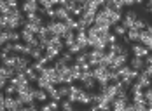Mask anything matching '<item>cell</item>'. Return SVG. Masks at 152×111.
I'll return each mask as SVG.
<instances>
[{"label":"cell","instance_id":"5","mask_svg":"<svg viewBox=\"0 0 152 111\" xmlns=\"http://www.w3.org/2000/svg\"><path fill=\"white\" fill-rule=\"evenodd\" d=\"M129 66L133 69H137V71H143L145 66H147V61L142 56H133V57H129Z\"/></svg>","mask_w":152,"mask_h":111},{"label":"cell","instance_id":"38","mask_svg":"<svg viewBox=\"0 0 152 111\" xmlns=\"http://www.w3.org/2000/svg\"><path fill=\"white\" fill-rule=\"evenodd\" d=\"M147 4H152V0H147Z\"/></svg>","mask_w":152,"mask_h":111},{"label":"cell","instance_id":"4","mask_svg":"<svg viewBox=\"0 0 152 111\" xmlns=\"http://www.w3.org/2000/svg\"><path fill=\"white\" fill-rule=\"evenodd\" d=\"M21 9H23L25 14L39 12V11H40V4H39V0H28V2H23V4H21Z\"/></svg>","mask_w":152,"mask_h":111},{"label":"cell","instance_id":"27","mask_svg":"<svg viewBox=\"0 0 152 111\" xmlns=\"http://www.w3.org/2000/svg\"><path fill=\"white\" fill-rule=\"evenodd\" d=\"M11 52H14V50H12V42L2 45V54H11Z\"/></svg>","mask_w":152,"mask_h":111},{"label":"cell","instance_id":"32","mask_svg":"<svg viewBox=\"0 0 152 111\" xmlns=\"http://www.w3.org/2000/svg\"><path fill=\"white\" fill-rule=\"evenodd\" d=\"M143 71H145V73H147V75H149V77H152V64H147V66H145V69H143Z\"/></svg>","mask_w":152,"mask_h":111},{"label":"cell","instance_id":"1","mask_svg":"<svg viewBox=\"0 0 152 111\" xmlns=\"http://www.w3.org/2000/svg\"><path fill=\"white\" fill-rule=\"evenodd\" d=\"M26 104L21 102V99L18 95H0V108L2 110H11V111H16V110H25Z\"/></svg>","mask_w":152,"mask_h":111},{"label":"cell","instance_id":"15","mask_svg":"<svg viewBox=\"0 0 152 111\" xmlns=\"http://www.w3.org/2000/svg\"><path fill=\"white\" fill-rule=\"evenodd\" d=\"M140 33H142V32H140V30H137V28H129L126 35H128L129 42H131V44H135V42H138V40H140Z\"/></svg>","mask_w":152,"mask_h":111},{"label":"cell","instance_id":"14","mask_svg":"<svg viewBox=\"0 0 152 111\" xmlns=\"http://www.w3.org/2000/svg\"><path fill=\"white\" fill-rule=\"evenodd\" d=\"M122 11H112L110 9V23H112V26L114 24H117V23H121L122 21Z\"/></svg>","mask_w":152,"mask_h":111},{"label":"cell","instance_id":"20","mask_svg":"<svg viewBox=\"0 0 152 111\" xmlns=\"http://www.w3.org/2000/svg\"><path fill=\"white\" fill-rule=\"evenodd\" d=\"M114 33H115L117 37H124V35L128 33V28H126L122 23H121V24L117 23V24H114Z\"/></svg>","mask_w":152,"mask_h":111},{"label":"cell","instance_id":"25","mask_svg":"<svg viewBox=\"0 0 152 111\" xmlns=\"http://www.w3.org/2000/svg\"><path fill=\"white\" fill-rule=\"evenodd\" d=\"M143 95H145V101L152 104V85L151 87H147V89H143Z\"/></svg>","mask_w":152,"mask_h":111},{"label":"cell","instance_id":"24","mask_svg":"<svg viewBox=\"0 0 152 111\" xmlns=\"http://www.w3.org/2000/svg\"><path fill=\"white\" fill-rule=\"evenodd\" d=\"M135 21H137V19H131V17H122V24H124V26H126V28H128V30H129V28H133V26H135Z\"/></svg>","mask_w":152,"mask_h":111},{"label":"cell","instance_id":"28","mask_svg":"<svg viewBox=\"0 0 152 111\" xmlns=\"http://www.w3.org/2000/svg\"><path fill=\"white\" fill-rule=\"evenodd\" d=\"M124 16H126V17H131V19H138V12L135 11V9H131V7H129V11H128Z\"/></svg>","mask_w":152,"mask_h":111},{"label":"cell","instance_id":"23","mask_svg":"<svg viewBox=\"0 0 152 111\" xmlns=\"http://www.w3.org/2000/svg\"><path fill=\"white\" fill-rule=\"evenodd\" d=\"M66 50H70V52H72L74 56H77L79 52H82V47H80V45L77 44V40H75V44H72L70 47H66Z\"/></svg>","mask_w":152,"mask_h":111},{"label":"cell","instance_id":"12","mask_svg":"<svg viewBox=\"0 0 152 111\" xmlns=\"http://www.w3.org/2000/svg\"><path fill=\"white\" fill-rule=\"evenodd\" d=\"M16 75V68H11V66H4L2 64V68H0V77H5V78H12Z\"/></svg>","mask_w":152,"mask_h":111},{"label":"cell","instance_id":"13","mask_svg":"<svg viewBox=\"0 0 152 111\" xmlns=\"http://www.w3.org/2000/svg\"><path fill=\"white\" fill-rule=\"evenodd\" d=\"M37 35L31 32V30H28V28H21V40L25 42V44H28L30 40H33Z\"/></svg>","mask_w":152,"mask_h":111},{"label":"cell","instance_id":"35","mask_svg":"<svg viewBox=\"0 0 152 111\" xmlns=\"http://www.w3.org/2000/svg\"><path fill=\"white\" fill-rule=\"evenodd\" d=\"M5 2H7L11 7H12V5H18V0H5Z\"/></svg>","mask_w":152,"mask_h":111},{"label":"cell","instance_id":"9","mask_svg":"<svg viewBox=\"0 0 152 111\" xmlns=\"http://www.w3.org/2000/svg\"><path fill=\"white\" fill-rule=\"evenodd\" d=\"M93 99H94V92L84 89V90H82V95H80V99H79V102H80V104H84V106H91Z\"/></svg>","mask_w":152,"mask_h":111},{"label":"cell","instance_id":"8","mask_svg":"<svg viewBox=\"0 0 152 111\" xmlns=\"http://www.w3.org/2000/svg\"><path fill=\"white\" fill-rule=\"evenodd\" d=\"M82 90L84 87H77V85H70V94H68V99L72 102H79L80 95H82Z\"/></svg>","mask_w":152,"mask_h":111},{"label":"cell","instance_id":"26","mask_svg":"<svg viewBox=\"0 0 152 111\" xmlns=\"http://www.w3.org/2000/svg\"><path fill=\"white\" fill-rule=\"evenodd\" d=\"M39 4H40V7H44V9L54 7V2H53V0H39Z\"/></svg>","mask_w":152,"mask_h":111},{"label":"cell","instance_id":"37","mask_svg":"<svg viewBox=\"0 0 152 111\" xmlns=\"http://www.w3.org/2000/svg\"><path fill=\"white\" fill-rule=\"evenodd\" d=\"M149 110H151V111H152V104H149Z\"/></svg>","mask_w":152,"mask_h":111},{"label":"cell","instance_id":"18","mask_svg":"<svg viewBox=\"0 0 152 111\" xmlns=\"http://www.w3.org/2000/svg\"><path fill=\"white\" fill-rule=\"evenodd\" d=\"M60 57H61V59H63L66 64H72V63H74V59H75V57H74V54H72L70 50H63V52L60 54Z\"/></svg>","mask_w":152,"mask_h":111},{"label":"cell","instance_id":"7","mask_svg":"<svg viewBox=\"0 0 152 111\" xmlns=\"http://www.w3.org/2000/svg\"><path fill=\"white\" fill-rule=\"evenodd\" d=\"M33 97H35V101H39V102H47V101H49V92H47L46 89L37 87V89H33Z\"/></svg>","mask_w":152,"mask_h":111},{"label":"cell","instance_id":"31","mask_svg":"<svg viewBox=\"0 0 152 111\" xmlns=\"http://www.w3.org/2000/svg\"><path fill=\"white\" fill-rule=\"evenodd\" d=\"M25 110L35 111V110H39V106H37V104H35V102H30V104H26V106H25Z\"/></svg>","mask_w":152,"mask_h":111},{"label":"cell","instance_id":"22","mask_svg":"<svg viewBox=\"0 0 152 111\" xmlns=\"http://www.w3.org/2000/svg\"><path fill=\"white\" fill-rule=\"evenodd\" d=\"M147 24H149V23H147L145 19H140V17H138L137 21H135V26H133V28H137V30H140V32H143V30L147 28Z\"/></svg>","mask_w":152,"mask_h":111},{"label":"cell","instance_id":"17","mask_svg":"<svg viewBox=\"0 0 152 111\" xmlns=\"http://www.w3.org/2000/svg\"><path fill=\"white\" fill-rule=\"evenodd\" d=\"M42 52H44V49H42V47H33V49L30 50V57L33 59V61H39V59L44 56Z\"/></svg>","mask_w":152,"mask_h":111},{"label":"cell","instance_id":"19","mask_svg":"<svg viewBox=\"0 0 152 111\" xmlns=\"http://www.w3.org/2000/svg\"><path fill=\"white\" fill-rule=\"evenodd\" d=\"M60 110H65V111H72V110H74V102H72V101H70L68 97H65V99H61Z\"/></svg>","mask_w":152,"mask_h":111},{"label":"cell","instance_id":"16","mask_svg":"<svg viewBox=\"0 0 152 111\" xmlns=\"http://www.w3.org/2000/svg\"><path fill=\"white\" fill-rule=\"evenodd\" d=\"M96 83H98V82H96V78H94V77H89L88 80H84V82H80V85H82V87H84L86 90H93Z\"/></svg>","mask_w":152,"mask_h":111},{"label":"cell","instance_id":"30","mask_svg":"<svg viewBox=\"0 0 152 111\" xmlns=\"http://www.w3.org/2000/svg\"><path fill=\"white\" fill-rule=\"evenodd\" d=\"M110 44H117V35L112 33V32H110V35H108V45H110Z\"/></svg>","mask_w":152,"mask_h":111},{"label":"cell","instance_id":"11","mask_svg":"<svg viewBox=\"0 0 152 111\" xmlns=\"http://www.w3.org/2000/svg\"><path fill=\"white\" fill-rule=\"evenodd\" d=\"M70 16H72V14L66 11L65 5H56V19H60V21H66Z\"/></svg>","mask_w":152,"mask_h":111},{"label":"cell","instance_id":"34","mask_svg":"<svg viewBox=\"0 0 152 111\" xmlns=\"http://www.w3.org/2000/svg\"><path fill=\"white\" fill-rule=\"evenodd\" d=\"M124 4H126V7H133V5H137L135 0H124Z\"/></svg>","mask_w":152,"mask_h":111},{"label":"cell","instance_id":"6","mask_svg":"<svg viewBox=\"0 0 152 111\" xmlns=\"http://www.w3.org/2000/svg\"><path fill=\"white\" fill-rule=\"evenodd\" d=\"M131 54H133V56H142V57H147V56L151 54V50H149V47H145L143 44L135 42V44L131 45Z\"/></svg>","mask_w":152,"mask_h":111},{"label":"cell","instance_id":"21","mask_svg":"<svg viewBox=\"0 0 152 111\" xmlns=\"http://www.w3.org/2000/svg\"><path fill=\"white\" fill-rule=\"evenodd\" d=\"M65 24H66V28H70V30H77V28H79V19H75L74 16H70L65 21Z\"/></svg>","mask_w":152,"mask_h":111},{"label":"cell","instance_id":"29","mask_svg":"<svg viewBox=\"0 0 152 111\" xmlns=\"http://www.w3.org/2000/svg\"><path fill=\"white\" fill-rule=\"evenodd\" d=\"M23 49H25V45H23V44H18V42H14V44H12V50H14V52H18V54H21V52H23Z\"/></svg>","mask_w":152,"mask_h":111},{"label":"cell","instance_id":"33","mask_svg":"<svg viewBox=\"0 0 152 111\" xmlns=\"http://www.w3.org/2000/svg\"><path fill=\"white\" fill-rule=\"evenodd\" d=\"M143 11H145L147 14H152V4H147V5L143 7Z\"/></svg>","mask_w":152,"mask_h":111},{"label":"cell","instance_id":"2","mask_svg":"<svg viewBox=\"0 0 152 111\" xmlns=\"http://www.w3.org/2000/svg\"><path fill=\"white\" fill-rule=\"evenodd\" d=\"M46 26L54 33L56 37H63L65 32L68 30V28H66V24H65V21H60V19H49V21L46 23Z\"/></svg>","mask_w":152,"mask_h":111},{"label":"cell","instance_id":"39","mask_svg":"<svg viewBox=\"0 0 152 111\" xmlns=\"http://www.w3.org/2000/svg\"><path fill=\"white\" fill-rule=\"evenodd\" d=\"M21 2H28V0H21Z\"/></svg>","mask_w":152,"mask_h":111},{"label":"cell","instance_id":"36","mask_svg":"<svg viewBox=\"0 0 152 111\" xmlns=\"http://www.w3.org/2000/svg\"><path fill=\"white\" fill-rule=\"evenodd\" d=\"M145 61H147V64H152V54H149V56L145 57Z\"/></svg>","mask_w":152,"mask_h":111},{"label":"cell","instance_id":"10","mask_svg":"<svg viewBox=\"0 0 152 111\" xmlns=\"http://www.w3.org/2000/svg\"><path fill=\"white\" fill-rule=\"evenodd\" d=\"M137 82L142 85V89H147V87H151V85H152V78L147 75V73H145V71H140Z\"/></svg>","mask_w":152,"mask_h":111},{"label":"cell","instance_id":"3","mask_svg":"<svg viewBox=\"0 0 152 111\" xmlns=\"http://www.w3.org/2000/svg\"><path fill=\"white\" fill-rule=\"evenodd\" d=\"M105 54H107L105 50H100V49H93V50L88 52V56H89V63H91L93 68L98 66V64H102L103 57H105Z\"/></svg>","mask_w":152,"mask_h":111}]
</instances>
